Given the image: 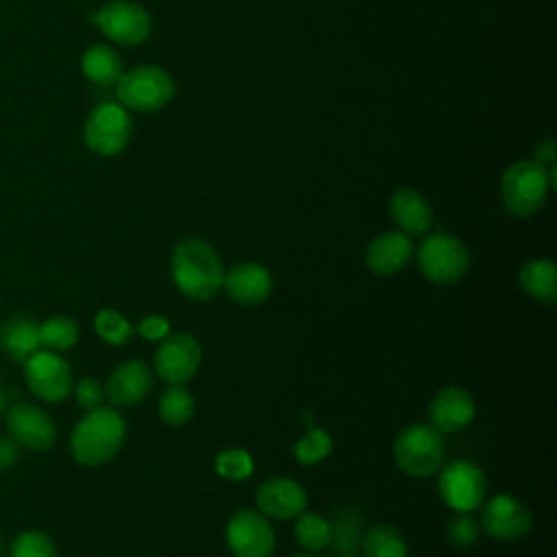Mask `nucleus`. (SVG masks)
<instances>
[{"instance_id": "f257e3e1", "label": "nucleus", "mask_w": 557, "mask_h": 557, "mask_svg": "<svg viewBox=\"0 0 557 557\" xmlns=\"http://www.w3.org/2000/svg\"><path fill=\"white\" fill-rule=\"evenodd\" d=\"M170 272L183 296L189 300H211L222 292L226 270L211 244L198 237H187L174 246Z\"/></svg>"}, {"instance_id": "f03ea898", "label": "nucleus", "mask_w": 557, "mask_h": 557, "mask_svg": "<svg viewBox=\"0 0 557 557\" xmlns=\"http://www.w3.org/2000/svg\"><path fill=\"white\" fill-rule=\"evenodd\" d=\"M126 437L124 418L111 407H96L87 411L74 426L70 450L76 463L96 468L111 461Z\"/></svg>"}, {"instance_id": "7ed1b4c3", "label": "nucleus", "mask_w": 557, "mask_h": 557, "mask_svg": "<svg viewBox=\"0 0 557 557\" xmlns=\"http://www.w3.org/2000/svg\"><path fill=\"white\" fill-rule=\"evenodd\" d=\"M550 187H555V165L516 161L500 176V202L513 218H531L544 207Z\"/></svg>"}, {"instance_id": "20e7f679", "label": "nucleus", "mask_w": 557, "mask_h": 557, "mask_svg": "<svg viewBox=\"0 0 557 557\" xmlns=\"http://www.w3.org/2000/svg\"><path fill=\"white\" fill-rule=\"evenodd\" d=\"M392 455L405 474L413 479H429L444 466V433L429 422L409 424L396 435Z\"/></svg>"}, {"instance_id": "39448f33", "label": "nucleus", "mask_w": 557, "mask_h": 557, "mask_svg": "<svg viewBox=\"0 0 557 557\" xmlns=\"http://www.w3.org/2000/svg\"><path fill=\"white\" fill-rule=\"evenodd\" d=\"M470 250L450 233H431L418 246V268L422 276L440 287L461 281L470 270Z\"/></svg>"}, {"instance_id": "423d86ee", "label": "nucleus", "mask_w": 557, "mask_h": 557, "mask_svg": "<svg viewBox=\"0 0 557 557\" xmlns=\"http://www.w3.org/2000/svg\"><path fill=\"white\" fill-rule=\"evenodd\" d=\"M115 94L124 109L150 113L163 109L174 96V81L157 65H139L120 76Z\"/></svg>"}, {"instance_id": "0eeeda50", "label": "nucleus", "mask_w": 557, "mask_h": 557, "mask_svg": "<svg viewBox=\"0 0 557 557\" xmlns=\"http://www.w3.org/2000/svg\"><path fill=\"white\" fill-rule=\"evenodd\" d=\"M133 133V122L128 111L115 102H100L87 115L83 124V141L85 146L100 157L120 154Z\"/></svg>"}, {"instance_id": "6e6552de", "label": "nucleus", "mask_w": 557, "mask_h": 557, "mask_svg": "<svg viewBox=\"0 0 557 557\" xmlns=\"http://www.w3.org/2000/svg\"><path fill=\"white\" fill-rule=\"evenodd\" d=\"M437 472V492L453 511H474L485 503L487 476L476 463L455 459Z\"/></svg>"}, {"instance_id": "1a4fd4ad", "label": "nucleus", "mask_w": 557, "mask_h": 557, "mask_svg": "<svg viewBox=\"0 0 557 557\" xmlns=\"http://www.w3.org/2000/svg\"><path fill=\"white\" fill-rule=\"evenodd\" d=\"M202 361V348L191 333H168L154 350V374L168 385H185Z\"/></svg>"}, {"instance_id": "9d476101", "label": "nucleus", "mask_w": 557, "mask_h": 557, "mask_svg": "<svg viewBox=\"0 0 557 557\" xmlns=\"http://www.w3.org/2000/svg\"><path fill=\"white\" fill-rule=\"evenodd\" d=\"M224 537L233 557H272L276 546L272 524L257 509H237L226 522Z\"/></svg>"}, {"instance_id": "9b49d317", "label": "nucleus", "mask_w": 557, "mask_h": 557, "mask_svg": "<svg viewBox=\"0 0 557 557\" xmlns=\"http://www.w3.org/2000/svg\"><path fill=\"white\" fill-rule=\"evenodd\" d=\"M533 527L529 507L513 494H496L481 509L479 529L498 542H516Z\"/></svg>"}, {"instance_id": "f8f14e48", "label": "nucleus", "mask_w": 557, "mask_h": 557, "mask_svg": "<svg viewBox=\"0 0 557 557\" xmlns=\"http://www.w3.org/2000/svg\"><path fill=\"white\" fill-rule=\"evenodd\" d=\"M98 28L122 46H137L150 35L152 22L148 11L133 0H109L96 15Z\"/></svg>"}, {"instance_id": "ddd939ff", "label": "nucleus", "mask_w": 557, "mask_h": 557, "mask_svg": "<svg viewBox=\"0 0 557 557\" xmlns=\"http://www.w3.org/2000/svg\"><path fill=\"white\" fill-rule=\"evenodd\" d=\"M26 383L35 396L46 403L65 398L72 389V370L67 361L52 350H37L24 361Z\"/></svg>"}, {"instance_id": "4468645a", "label": "nucleus", "mask_w": 557, "mask_h": 557, "mask_svg": "<svg viewBox=\"0 0 557 557\" xmlns=\"http://www.w3.org/2000/svg\"><path fill=\"white\" fill-rule=\"evenodd\" d=\"M257 511L274 520H294L307 509V492L289 476H270L255 492Z\"/></svg>"}, {"instance_id": "2eb2a0df", "label": "nucleus", "mask_w": 557, "mask_h": 557, "mask_svg": "<svg viewBox=\"0 0 557 557\" xmlns=\"http://www.w3.org/2000/svg\"><path fill=\"white\" fill-rule=\"evenodd\" d=\"M7 426L15 444H22L30 450H46L57 440V426L52 418L30 403H15L9 407Z\"/></svg>"}, {"instance_id": "dca6fc26", "label": "nucleus", "mask_w": 557, "mask_h": 557, "mask_svg": "<svg viewBox=\"0 0 557 557\" xmlns=\"http://www.w3.org/2000/svg\"><path fill=\"white\" fill-rule=\"evenodd\" d=\"M222 289L239 307H257L272 294V274L265 265L244 261L224 272Z\"/></svg>"}, {"instance_id": "f3484780", "label": "nucleus", "mask_w": 557, "mask_h": 557, "mask_svg": "<svg viewBox=\"0 0 557 557\" xmlns=\"http://www.w3.org/2000/svg\"><path fill=\"white\" fill-rule=\"evenodd\" d=\"M476 405L472 394L459 385H446L431 398L429 405V424L440 433L461 431L472 422Z\"/></svg>"}, {"instance_id": "a211bd4d", "label": "nucleus", "mask_w": 557, "mask_h": 557, "mask_svg": "<svg viewBox=\"0 0 557 557\" xmlns=\"http://www.w3.org/2000/svg\"><path fill=\"white\" fill-rule=\"evenodd\" d=\"M154 387V372L139 359L120 363L107 379L104 396L115 407L139 405Z\"/></svg>"}, {"instance_id": "6ab92c4d", "label": "nucleus", "mask_w": 557, "mask_h": 557, "mask_svg": "<svg viewBox=\"0 0 557 557\" xmlns=\"http://www.w3.org/2000/svg\"><path fill=\"white\" fill-rule=\"evenodd\" d=\"M413 255V244L403 231H387L376 235L366 248V265L376 276H392L400 272Z\"/></svg>"}, {"instance_id": "aec40b11", "label": "nucleus", "mask_w": 557, "mask_h": 557, "mask_svg": "<svg viewBox=\"0 0 557 557\" xmlns=\"http://www.w3.org/2000/svg\"><path fill=\"white\" fill-rule=\"evenodd\" d=\"M389 218L407 235H422L433 224L429 200L411 187H400L389 198Z\"/></svg>"}, {"instance_id": "412c9836", "label": "nucleus", "mask_w": 557, "mask_h": 557, "mask_svg": "<svg viewBox=\"0 0 557 557\" xmlns=\"http://www.w3.org/2000/svg\"><path fill=\"white\" fill-rule=\"evenodd\" d=\"M518 287L537 305H557V265L550 259H531L518 270Z\"/></svg>"}, {"instance_id": "4be33fe9", "label": "nucleus", "mask_w": 557, "mask_h": 557, "mask_svg": "<svg viewBox=\"0 0 557 557\" xmlns=\"http://www.w3.org/2000/svg\"><path fill=\"white\" fill-rule=\"evenodd\" d=\"M0 346L13 359L24 363L41 346L39 324L26 315L11 318L0 326Z\"/></svg>"}, {"instance_id": "5701e85b", "label": "nucleus", "mask_w": 557, "mask_h": 557, "mask_svg": "<svg viewBox=\"0 0 557 557\" xmlns=\"http://www.w3.org/2000/svg\"><path fill=\"white\" fill-rule=\"evenodd\" d=\"M81 70H83L85 78H89L94 85H100V87L115 85L120 81V76L124 74L120 54L111 46H104V44H96L85 50V54L81 59Z\"/></svg>"}, {"instance_id": "b1692460", "label": "nucleus", "mask_w": 557, "mask_h": 557, "mask_svg": "<svg viewBox=\"0 0 557 557\" xmlns=\"http://www.w3.org/2000/svg\"><path fill=\"white\" fill-rule=\"evenodd\" d=\"M363 557H409L403 533L392 524H374L361 535Z\"/></svg>"}, {"instance_id": "393cba45", "label": "nucleus", "mask_w": 557, "mask_h": 557, "mask_svg": "<svg viewBox=\"0 0 557 557\" xmlns=\"http://www.w3.org/2000/svg\"><path fill=\"white\" fill-rule=\"evenodd\" d=\"M194 409H196V400L185 385H168L161 392L157 403L159 418L174 429L185 426L194 418Z\"/></svg>"}, {"instance_id": "a878e982", "label": "nucleus", "mask_w": 557, "mask_h": 557, "mask_svg": "<svg viewBox=\"0 0 557 557\" xmlns=\"http://www.w3.org/2000/svg\"><path fill=\"white\" fill-rule=\"evenodd\" d=\"M294 520H296L294 537L305 550L320 553V550L329 548V544H331V520L329 518H324L318 511H302Z\"/></svg>"}, {"instance_id": "bb28decb", "label": "nucleus", "mask_w": 557, "mask_h": 557, "mask_svg": "<svg viewBox=\"0 0 557 557\" xmlns=\"http://www.w3.org/2000/svg\"><path fill=\"white\" fill-rule=\"evenodd\" d=\"M361 513L352 507H344L331 522L329 546H333V550L339 555H348L357 550V546L361 544Z\"/></svg>"}, {"instance_id": "cd10ccee", "label": "nucleus", "mask_w": 557, "mask_h": 557, "mask_svg": "<svg viewBox=\"0 0 557 557\" xmlns=\"http://www.w3.org/2000/svg\"><path fill=\"white\" fill-rule=\"evenodd\" d=\"M331 450H333V437L315 424H309L305 435L294 444V457L302 466L320 463L322 459H326L331 455Z\"/></svg>"}, {"instance_id": "c85d7f7f", "label": "nucleus", "mask_w": 557, "mask_h": 557, "mask_svg": "<svg viewBox=\"0 0 557 557\" xmlns=\"http://www.w3.org/2000/svg\"><path fill=\"white\" fill-rule=\"evenodd\" d=\"M78 339V324L67 315H52L39 324V342L50 350H67Z\"/></svg>"}, {"instance_id": "c756f323", "label": "nucleus", "mask_w": 557, "mask_h": 557, "mask_svg": "<svg viewBox=\"0 0 557 557\" xmlns=\"http://www.w3.org/2000/svg\"><path fill=\"white\" fill-rule=\"evenodd\" d=\"M94 329L100 339H104L107 344H113V346L126 344L135 331L133 324L115 309L98 311V315L94 318Z\"/></svg>"}, {"instance_id": "7c9ffc66", "label": "nucleus", "mask_w": 557, "mask_h": 557, "mask_svg": "<svg viewBox=\"0 0 557 557\" xmlns=\"http://www.w3.org/2000/svg\"><path fill=\"white\" fill-rule=\"evenodd\" d=\"M255 461L244 448H226L215 457V472L226 481H244L252 474Z\"/></svg>"}, {"instance_id": "2f4dec72", "label": "nucleus", "mask_w": 557, "mask_h": 557, "mask_svg": "<svg viewBox=\"0 0 557 557\" xmlns=\"http://www.w3.org/2000/svg\"><path fill=\"white\" fill-rule=\"evenodd\" d=\"M479 533H481V529H479L476 520L470 516V511H455L444 527V537L455 548L472 546L476 542Z\"/></svg>"}, {"instance_id": "473e14b6", "label": "nucleus", "mask_w": 557, "mask_h": 557, "mask_svg": "<svg viewBox=\"0 0 557 557\" xmlns=\"http://www.w3.org/2000/svg\"><path fill=\"white\" fill-rule=\"evenodd\" d=\"M11 557H57L54 544L39 531H24L15 542Z\"/></svg>"}, {"instance_id": "72a5a7b5", "label": "nucleus", "mask_w": 557, "mask_h": 557, "mask_svg": "<svg viewBox=\"0 0 557 557\" xmlns=\"http://www.w3.org/2000/svg\"><path fill=\"white\" fill-rule=\"evenodd\" d=\"M74 394H76L78 405H81L83 409H87V411H91V409H96V407H102L104 387H102L96 379H83V381L76 385Z\"/></svg>"}, {"instance_id": "f704fd0d", "label": "nucleus", "mask_w": 557, "mask_h": 557, "mask_svg": "<svg viewBox=\"0 0 557 557\" xmlns=\"http://www.w3.org/2000/svg\"><path fill=\"white\" fill-rule=\"evenodd\" d=\"M137 333L148 339V342H161L168 333H170V320L165 315H146L139 326H137Z\"/></svg>"}, {"instance_id": "c9c22d12", "label": "nucleus", "mask_w": 557, "mask_h": 557, "mask_svg": "<svg viewBox=\"0 0 557 557\" xmlns=\"http://www.w3.org/2000/svg\"><path fill=\"white\" fill-rule=\"evenodd\" d=\"M17 461V444L13 437H0V470Z\"/></svg>"}, {"instance_id": "e433bc0d", "label": "nucleus", "mask_w": 557, "mask_h": 557, "mask_svg": "<svg viewBox=\"0 0 557 557\" xmlns=\"http://www.w3.org/2000/svg\"><path fill=\"white\" fill-rule=\"evenodd\" d=\"M533 161H537V163H542V165H553V161H555V144H553V139H544L542 144H537V148L533 150Z\"/></svg>"}, {"instance_id": "4c0bfd02", "label": "nucleus", "mask_w": 557, "mask_h": 557, "mask_svg": "<svg viewBox=\"0 0 557 557\" xmlns=\"http://www.w3.org/2000/svg\"><path fill=\"white\" fill-rule=\"evenodd\" d=\"M7 409V389L0 385V413Z\"/></svg>"}, {"instance_id": "58836bf2", "label": "nucleus", "mask_w": 557, "mask_h": 557, "mask_svg": "<svg viewBox=\"0 0 557 557\" xmlns=\"http://www.w3.org/2000/svg\"><path fill=\"white\" fill-rule=\"evenodd\" d=\"M292 557H320L315 553H300V555H292Z\"/></svg>"}, {"instance_id": "ea45409f", "label": "nucleus", "mask_w": 557, "mask_h": 557, "mask_svg": "<svg viewBox=\"0 0 557 557\" xmlns=\"http://www.w3.org/2000/svg\"><path fill=\"white\" fill-rule=\"evenodd\" d=\"M339 557H359V555H355V553H348V555H339Z\"/></svg>"}]
</instances>
